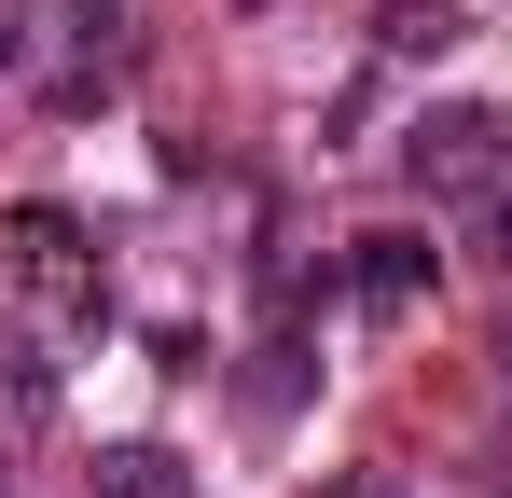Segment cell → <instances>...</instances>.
<instances>
[{
	"label": "cell",
	"instance_id": "cell-1",
	"mask_svg": "<svg viewBox=\"0 0 512 498\" xmlns=\"http://www.w3.org/2000/svg\"><path fill=\"white\" fill-rule=\"evenodd\" d=\"M97 319H111L97 236L70 208H0V374H14V402H56V360Z\"/></svg>",
	"mask_w": 512,
	"mask_h": 498
},
{
	"label": "cell",
	"instance_id": "cell-2",
	"mask_svg": "<svg viewBox=\"0 0 512 498\" xmlns=\"http://www.w3.org/2000/svg\"><path fill=\"white\" fill-rule=\"evenodd\" d=\"M402 166H416V194L471 208V194H499V180H512V111L443 97V111H416V125H402Z\"/></svg>",
	"mask_w": 512,
	"mask_h": 498
},
{
	"label": "cell",
	"instance_id": "cell-3",
	"mask_svg": "<svg viewBox=\"0 0 512 498\" xmlns=\"http://www.w3.org/2000/svg\"><path fill=\"white\" fill-rule=\"evenodd\" d=\"M346 305L360 319H416L429 305V236H360L346 249Z\"/></svg>",
	"mask_w": 512,
	"mask_h": 498
},
{
	"label": "cell",
	"instance_id": "cell-4",
	"mask_svg": "<svg viewBox=\"0 0 512 498\" xmlns=\"http://www.w3.org/2000/svg\"><path fill=\"white\" fill-rule=\"evenodd\" d=\"M84 498H194V471H180L167 443H111V457H97V485Z\"/></svg>",
	"mask_w": 512,
	"mask_h": 498
},
{
	"label": "cell",
	"instance_id": "cell-5",
	"mask_svg": "<svg viewBox=\"0 0 512 498\" xmlns=\"http://www.w3.org/2000/svg\"><path fill=\"white\" fill-rule=\"evenodd\" d=\"M56 28H70V56H84L97 83H111V70H125V56H139V14H125V0H70Z\"/></svg>",
	"mask_w": 512,
	"mask_h": 498
},
{
	"label": "cell",
	"instance_id": "cell-6",
	"mask_svg": "<svg viewBox=\"0 0 512 498\" xmlns=\"http://www.w3.org/2000/svg\"><path fill=\"white\" fill-rule=\"evenodd\" d=\"M443 42H457L443 0H388V14H374V56H443Z\"/></svg>",
	"mask_w": 512,
	"mask_h": 498
},
{
	"label": "cell",
	"instance_id": "cell-7",
	"mask_svg": "<svg viewBox=\"0 0 512 498\" xmlns=\"http://www.w3.org/2000/svg\"><path fill=\"white\" fill-rule=\"evenodd\" d=\"M485 263H512V180L485 194Z\"/></svg>",
	"mask_w": 512,
	"mask_h": 498
},
{
	"label": "cell",
	"instance_id": "cell-8",
	"mask_svg": "<svg viewBox=\"0 0 512 498\" xmlns=\"http://www.w3.org/2000/svg\"><path fill=\"white\" fill-rule=\"evenodd\" d=\"M0 70H28V28H14V14H0Z\"/></svg>",
	"mask_w": 512,
	"mask_h": 498
},
{
	"label": "cell",
	"instance_id": "cell-9",
	"mask_svg": "<svg viewBox=\"0 0 512 498\" xmlns=\"http://www.w3.org/2000/svg\"><path fill=\"white\" fill-rule=\"evenodd\" d=\"M346 498H402V485H388V471H360V485H346Z\"/></svg>",
	"mask_w": 512,
	"mask_h": 498
}]
</instances>
